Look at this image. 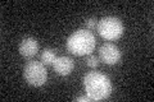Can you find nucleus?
<instances>
[{
    "mask_svg": "<svg viewBox=\"0 0 154 102\" xmlns=\"http://www.w3.org/2000/svg\"><path fill=\"white\" fill-rule=\"evenodd\" d=\"M99 60L108 65L117 64L121 60V50L113 43H104L99 50Z\"/></svg>",
    "mask_w": 154,
    "mask_h": 102,
    "instance_id": "5",
    "label": "nucleus"
},
{
    "mask_svg": "<svg viewBox=\"0 0 154 102\" xmlns=\"http://www.w3.org/2000/svg\"><path fill=\"white\" fill-rule=\"evenodd\" d=\"M53 68H54V70L57 74L59 75H68L72 73L75 68V63L73 60L71 59L68 56H59L57 57L54 64H53Z\"/></svg>",
    "mask_w": 154,
    "mask_h": 102,
    "instance_id": "7",
    "label": "nucleus"
},
{
    "mask_svg": "<svg viewBox=\"0 0 154 102\" xmlns=\"http://www.w3.org/2000/svg\"><path fill=\"white\" fill-rule=\"evenodd\" d=\"M95 48V37L88 30L73 32L67 40V50L77 56L89 55Z\"/></svg>",
    "mask_w": 154,
    "mask_h": 102,
    "instance_id": "2",
    "label": "nucleus"
},
{
    "mask_svg": "<svg viewBox=\"0 0 154 102\" xmlns=\"http://www.w3.org/2000/svg\"><path fill=\"white\" fill-rule=\"evenodd\" d=\"M99 64V59H98V56H94V55H91L89 56L88 59H86V65L90 66V68H96Z\"/></svg>",
    "mask_w": 154,
    "mask_h": 102,
    "instance_id": "9",
    "label": "nucleus"
},
{
    "mask_svg": "<svg viewBox=\"0 0 154 102\" xmlns=\"http://www.w3.org/2000/svg\"><path fill=\"white\" fill-rule=\"evenodd\" d=\"M38 51V43L33 37H26L23 38L19 43V52L23 57L26 59H31Z\"/></svg>",
    "mask_w": 154,
    "mask_h": 102,
    "instance_id": "6",
    "label": "nucleus"
},
{
    "mask_svg": "<svg viewBox=\"0 0 154 102\" xmlns=\"http://www.w3.org/2000/svg\"><path fill=\"white\" fill-rule=\"evenodd\" d=\"M73 100L77 101V102H90V101H93L88 95H86V96H80V97H75Z\"/></svg>",
    "mask_w": 154,
    "mask_h": 102,
    "instance_id": "11",
    "label": "nucleus"
},
{
    "mask_svg": "<svg viewBox=\"0 0 154 102\" xmlns=\"http://www.w3.org/2000/svg\"><path fill=\"white\" fill-rule=\"evenodd\" d=\"M98 32L105 40H117L123 33V24L121 19L116 17H104L98 22Z\"/></svg>",
    "mask_w": 154,
    "mask_h": 102,
    "instance_id": "3",
    "label": "nucleus"
},
{
    "mask_svg": "<svg viewBox=\"0 0 154 102\" xmlns=\"http://www.w3.org/2000/svg\"><path fill=\"white\" fill-rule=\"evenodd\" d=\"M23 77L28 84L33 87H40L45 84L48 79V71L40 61H28L23 68Z\"/></svg>",
    "mask_w": 154,
    "mask_h": 102,
    "instance_id": "4",
    "label": "nucleus"
},
{
    "mask_svg": "<svg viewBox=\"0 0 154 102\" xmlns=\"http://www.w3.org/2000/svg\"><path fill=\"white\" fill-rule=\"evenodd\" d=\"M85 91L91 100L100 101L108 98L112 93V83L107 75L98 71H91L84 78Z\"/></svg>",
    "mask_w": 154,
    "mask_h": 102,
    "instance_id": "1",
    "label": "nucleus"
},
{
    "mask_svg": "<svg viewBox=\"0 0 154 102\" xmlns=\"http://www.w3.org/2000/svg\"><path fill=\"white\" fill-rule=\"evenodd\" d=\"M86 27H88V30H95L96 26H98V19L95 18H90V19H86Z\"/></svg>",
    "mask_w": 154,
    "mask_h": 102,
    "instance_id": "10",
    "label": "nucleus"
},
{
    "mask_svg": "<svg viewBox=\"0 0 154 102\" xmlns=\"http://www.w3.org/2000/svg\"><path fill=\"white\" fill-rule=\"evenodd\" d=\"M57 59V54L53 48H45L41 54V63L44 65H50L54 64V61Z\"/></svg>",
    "mask_w": 154,
    "mask_h": 102,
    "instance_id": "8",
    "label": "nucleus"
}]
</instances>
